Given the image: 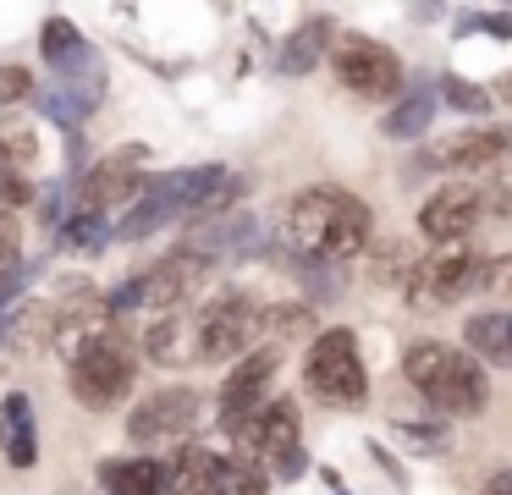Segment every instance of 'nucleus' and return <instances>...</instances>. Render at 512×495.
I'll return each mask as SVG.
<instances>
[{
	"label": "nucleus",
	"mask_w": 512,
	"mask_h": 495,
	"mask_svg": "<svg viewBox=\"0 0 512 495\" xmlns=\"http://www.w3.org/2000/svg\"><path fill=\"white\" fill-rule=\"evenodd\" d=\"M287 242L303 259H353L369 242V204L342 187H309L287 204Z\"/></svg>",
	"instance_id": "nucleus-1"
},
{
	"label": "nucleus",
	"mask_w": 512,
	"mask_h": 495,
	"mask_svg": "<svg viewBox=\"0 0 512 495\" xmlns=\"http://www.w3.org/2000/svg\"><path fill=\"white\" fill-rule=\"evenodd\" d=\"M402 374L424 391V402L441 407L452 418H474L485 413V363H474L463 347H441V341H413Z\"/></svg>",
	"instance_id": "nucleus-2"
},
{
	"label": "nucleus",
	"mask_w": 512,
	"mask_h": 495,
	"mask_svg": "<svg viewBox=\"0 0 512 495\" xmlns=\"http://www.w3.org/2000/svg\"><path fill=\"white\" fill-rule=\"evenodd\" d=\"M303 380L314 385V396L331 407H358L369 396V374L364 358H358V341L353 330L331 325L309 341V363H303Z\"/></svg>",
	"instance_id": "nucleus-3"
},
{
	"label": "nucleus",
	"mask_w": 512,
	"mask_h": 495,
	"mask_svg": "<svg viewBox=\"0 0 512 495\" xmlns=\"http://www.w3.org/2000/svg\"><path fill=\"white\" fill-rule=\"evenodd\" d=\"M133 369H138L133 347H127L116 330H105V336H94L89 347L78 352V363H72V396H78L89 413H111V407L133 391Z\"/></svg>",
	"instance_id": "nucleus-4"
},
{
	"label": "nucleus",
	"mask_w": 512,
	"mask_h": 495,
	"mask_svg": "<svg viewBox=\"0 0 512 495\" xmlns=\"http://www.w3.org/2000/svg\"><path fill=\"white\" fill-rule=\"evenodd\" d=\"M237 462L248 468H276L281 479L303 473V451H298V407L292 402H270L265 413H254L237 429Z\"/></svg>",
	"instance_id": "nucleus-5"
},
{
	"label": "nucleus",
	"mask_w": 512,
	"mask_h": 495,
	"mask_svg": "<svg viewBox=\"0 0 512 495\" xmlns=\"http://www.w3.org/2000/svg\"><path fill=\"white\" fill-rule=\"evenodd\" d=\"M166 468H171V490L177 495H265V473L259 468L221 457V451H204V446H182Z\"/></svg>",
	"instance_id": "nucleus-6"
},
{
	"label": "nucleus",
	"mask_w": 512,
	"mask_h": 495,
	"mask_svg": "<svg viewBox=\"0 0 512 495\" xmlns=\"http://www.w3.org/2000/svg\"><path fill=\"white\" fill-rule=\"evenodd\" d=\"M265 336V303L254 297H221L199 314V358H248Z\"/></svg>",
	"instance_id": "nucleus-7"
},
{
	"label": "nucleus",
	"mask_w": 512,
	"mask_h": 495,
	"mask_svg": "<svg viewBox=\"0 0 512 495\" xmlns=\"http://www.w3.org/2000/svg\"><path fill=\"white\" fill-rule=\"evenodd\" d=\"M331 66H336V83L347 88V94H358V99H397L402 94V66H397V55L386 50V44H375V39H342L331 50Z\"/></svg>",
	"instance_id": "nucleus-8"
},
{
	"label": "nucleus",
	"mask_w": 512,
	"mask_h": 495,
	"mask_svg": "<svg viewBox=\"0 0 512 495\" xmlns=\"http://www.w3.org/2000/svg\"><path fill=\"white\" fill-rule=\"evenodd\" d=\"M474 259H479V253H468L463 242H446V248H435V253H424V259H413V275L402 281L408 303L419 308V314L441 308L452 292H463V286H468V275H474Z\"/></svg>",
	"instance_id": "nucleus-9"
},
{
	"label": "nucleus",
	"mask_w": 512,
	"mask_h": 495,
	"mask_svg": "<svg viewBox=\"0 0 512 495\" xmlns=\"http://www.w3.org/2000/svg\"><path fill=\"white\" fill-rule=\"evenodd\" d=\"M276 369H281V347L265 341V347H254L232 374H226V385H221V424L232 429V435L254 413H265V385L276 380Z\"/></svg>",
	"instance_id": "nucleus-10"
},
{
	"label": "nucleus",
	"mask_w": 512,
	"mask_h": 495,
	"mask_svg": "<svg viewBox=\"0 0 512 495\" xmlns=\"http://www.w3.org/2000/svg\"><path fill=\"white\" fill-rule=\"evenodd\" d=\"M193 418H199V391H188V385H166V391L144 396V402L133 407L127 435H133L138 446H160V440H182V435H188Z\"/></svg>",
	"instance_id": "nucleus-11"
},
{
	"label": "nucleus",
	"mask_w": 512,
	"mask_h": 495,
	"mask_svg": "<svg viewBox=\"0 0 512 495\" xmlns=\"http://www.w3.org/2000/svg\"><path fill=\"white\" fill-rule=\"evenodd\" d=\"M144 149H116L105 154L100 165H94L89 176H83L78 187V209H94V215H105V209H122V204H138V193H144Z\"/></svg>",
	"instance_id": "nucleus-12"
},
{
	"label": "nucleus",
	"mask_w": 512,
	"mask_h": 495,
	"mask_svg": "<svg viewBox=\"0 0 512 495\" xmlns=\"http://www.w3.org/2000/svg\"><path fill=\"white\" fill-rule=\"evenodd\" d=\"M204 275H210V259H204V253H193V248L166 253L155 270L133 275L138 281V308H171V314H177V303H188V297L199 292Z\"/></svg>",
	"instance_id": "nucleus-13"
},
{
	"label": "nucleus",
	"mask_w": 512,
	"mask_h": 495,
	"mask_svg": "<svg viewBox=\"0 0 512 495\" xmlns=\"http://www.w3.org/2000/svg\"><path fill=\"white\" fill-rule=\"evenodd\" d=\"M479 215H485V204H479V187H474V182H446V187H435V193L424 198L419 231L435 242V248H446V242H463L468 231L479 226Z\"/></svg>",
	"instance_id": "nucleus-14"
},
{
	"label": "nucleus",
	"mask_w": 512,
	"mask_h": 495,
	"mask_svg": "<svg viewBox=\"0 0 512 495\" xmlns=\"http://www.w3.org/2000/svg\"><path fill=\"white\" fill-rule=\"evenodd\" d=\"M507 154H512V138L501 127H474V132H463V138L441 143V154H435V160L452 165V171H479V176H485L490 165H501Z\"/></svg>",
	"instance_id": "nucleus-15"
},
{
	"label": "nucleus",
	"mask_w": 512,
	"mask_h": 495,
	"mask_svg": "<svg viewBox=\"0 0 512 495\" xmlns=\"http://www.w3.org/2000/svg\"><path fill=\"white\" fill-rule=\"evenodd\" d=\"M259 237L254 215H243V209H221L215 220H204V226H193V253H215V259H232V253H248Z\"/></svg>",
	"instance_id": "nucleus-16"
},
{
	"label": "nucleus",
	"mask_w": 512,
	"mask_h": 495,
	"mask_svg": "<svg viewBox=\"0 0 512 495\" xmlns=\"http://www.w3.org/2000/svg\"><path fill=\"white\" fill-rule=\"evenodd\" d=\"M105 495H171V468L155 457H122L100 468Z\"/></svg>",
	"instance_id": "nucleus-17"
},
{
	"label": "nucleus",
	"mask_w": 512,
	"mask_h": 495,
	"mask_svg": "<svg viewBox=\"0 0 512 495\" xmlns=\"http://www.w3.org/2000/svg\"><path fill=\"white\" fill-rule=\"evenodd\" d=\"M468 358L474 363H496V369H512V314H474L463 325Z\"/></svg>",
	"instance_id": "nucleus-18"
},
{
	"label": "nucleus",
	"mask_w": 512,
	"mask_h": 495,
	"mask_svg": "<svg viewBox=\"0 0 512 495\" xmlns=\"http://www.w3.org/2000/svg\"><path fill=\"white\" fill-rule=\"evenodd\" d=\"M0 446H6V457H12L17 468H34L39 440H34V413H28L23 396H6V402H0Z\"/></svg>",
	"instance_id": "nucleus-19"
},
{
	"label": "nucleus",
	"mask_w": 512,
	"mask_h": 495,
	"mask_svg": "<svg viewBox=\"0 0 512 495\" xmlns=\"http://www.w3.org/2000/svg\"><path fill=\"white\" fill-rule=\"evenodd\" d=\"M325 39H331V22H325V17L303 22V28L287 39V50H281V72H287V77H303V72H309V66L325 55Z\"/></svg>",
	"instance_id": "nucleus-20"
},
{
	"label": "nucleus",
	"mask_w": 512,
	"mask_h": 495,
	"mask_svg": "<svg viewBox=\"0 0 512 495\" xmlns=\"http://www.w3.org/2000/svg\"><path fill=\"white\" fill-rule=\"evenodd\" d=\"M39 50H45V61L61 66V72H78V61H83V39L67 17H50L45 28H39Z\"/></svg>",
	"instance_id": "nucleus-21"
},
{
	"label": "nucleus",
	"mask_w": 512,
	"mask_h": 495,
	"mask_svg": "<svg viewBox=\"0 0 512 495\" xmlns=\"http://www.w3.org/2000/svg\"><path fill=\"white\" fill-rule=\"evenodd\" d=\"M430 116H435V99L424 94V88H413V94H402L397 105H391L386 138H419V132L430 127Z\"/></svg>",
	"instance_id": "nucleus-22"
},
{
	"label": "nucleus",
	"mask_w": 512,
	"mask_h": 495,
	"mask_svg": "<svg viewBox=\"0 0 512 495\" xmlns=\"http://www.w3.org/2000/svg\"><path fill=\"white\" fill-rule=\"evenodd\" d=\"M479 204H485L496 220H512V160H501V165H490V171H485Z\"/></svg>",
	"instance_id": "nucleus-23"
},
{
	"label": "nucleus",
	"mask_w": 512,
	"mask_h": 495,
	"mask_svg": "<svg viewBox=\"0 0 512 495\" xmlns=\"http://www.w3.org/2000/svg\"><path fill=\"white\" fill-rule=\"evenodd\" d=\"M144 347H149V358H155V363H177V352H182V314H166L160 325H149Z\"/></svg>",
	"instance_id": "nucleus-24"
},
{
	"label": "nucleus",
	"mask_w": 512,
	"mask_h": 495,
	"mask_svg": "<svg viewBox=\"0 0 512 495\" xmlns=\"http://www.w3.org/2000/svg\"><path fill=\"white\" fill-rule=\"evenodd\" d=\"M441 99H446V105H457L463 116H485V110H490V94H485V88H474V83H463V77H441Z\"/></svg>",
	"instance_id": "nucleus-25"
},
{
	"label": "nucleus",
	"mask_w": 512,
	"mask_h": 495,
	"mask_svg": "<svg viewBox=\"0 0 512 495\" xmlns=\"http://www.w3.org/2000/svg\"><path fill=\"white\" fill-rule=\"evenodd\" d=\"M67 242H72V248H100V242H105V215H94V209H72Z\"/></svg>",
	"instance_id": "nucleus-26"
},
{
	"label": "nucleus",
	"mask_w": 512,
	"mask_h": 495,
	"mask_svg": "<svg viewBox=\"0 0 512 495\" xmlns=\"http://www.w3.org/2000/svg\"><path fill=\"white\" fill-rule=\"evenodd\" d=\"M0 154L12 165H34V154H39V138L28 127H0Z\"/></svg>",
	"instance_id": "nucleus-27"
},
{
	"label": "nucleus",
	"mask_w": 512,
	"mask_h": 495,
	"mask_svg": "<svg viewBox=\"0 0 512 495\" xmlns=\"http://www.w3.org/2000/svg\"><path fill=\"white\" fill-rule=\"evenodd\" d=\"M397 440L413 446V451H424V457L446 451V429H435V424H397Z\"/></svg>",
	"instance_id": "nucleus-28"
},
{
	"label": "nucleus",
	"mask_w": 512,
	"mask_h": 495,
	"mask_svg": "<svg viewBox=\"0 0 512 495\" xmlns=\"http://www.w3.org/2000/svg\"><path fill=\"white\" fill-rule=\"evenodd\" d=\"M34 94V77L28 66H0V105H17V99Z\"/></svg>",
	"instance_id": "nucleus-29"
},
{
	"label": "nucleus",
	"mask_w": 512,
	"mask_h": 495,
	"mask_svg": "<svg viewBox=\"0 0 512 495\" xmlns=\"http://www.w3.org/2000/svg\"><path fill=\"white\" fill-rule=\"evenodd\" d=\"M0 198L6 204H28V182H23V165H12L0 154Z\"/></svg>",
	"instance_id": "nucleus-30"
},
{
	"label": "nucleus",
	"mask_w": 512,
	"mask_h": 495,
	"mask_svg": "<svg viewBox=\"0 0 512 495\" xmlns=\"http://www.w3.org/2000/svg\"><path fill=\"white\" fill-rule=\"evenodd\" d=\"M17 248H23V231H17L12 215H0V270H12L17 264Z\"/></svg>",
	"instance_id": "nucleus-31"
},
{
	"label": "nucleus",
	"mask_w": 512,
	"mask_h": 495,
	"mask_svg": "<svg viewBox=\"0 0 512 495\" xmlns=\"http://www.w3.org/2000/svg\"><path fill=\"white\" fill-rule=\"evenodd\" d=\"M17 286H23V264H12V270H0V308L17 297Z\"/></svg>",
	"instance_id": "nucleus-32"
},
{
	"label": "nucleus",
	"mask_w": 512,
	"mask_h": 495,
	"mask_svg": "<svg viewBox=\"0 0 512 495\" xmlns=\"http://www.w3.org/2000/svg\"><path fill=\"white\" fill-rule=\"evenodd\" d=\"M479 22H485L496 39H512V11H490V17H479Z\"/></svg>",
	"instance_id": "nucleus-33"
},
{
	"label": "nucleus",
	"mask_w": 512,
	"mask_h": 495,
	"mask_svg": "<svg viewBox=\"0 0 512 495\" xmlns=\"http://www.w3.org/2000/svg\"><path fill=\"white\" fill-rule=\"evenodd\" d=\"M485 495H512V468H507V473H496V479L485 484Z\"/></svg>",
	"instance_id": "nucleus-34"
},
{
	"label": "nucleus",
	"mask_w": 512,
	"mask_h": 495,
	"mask_svg": "<svg viewBox=\"0 0 512 495\" xmlns=\"http://www.w3.org/2000/svg\"><path fill=\"white\" fill-rule=\"evenodd\" d=\"M501 99H507V105H512V72L501 77Z\"/></svg>",
	"instance_id": "nucleus-35"
}]
</instances>
